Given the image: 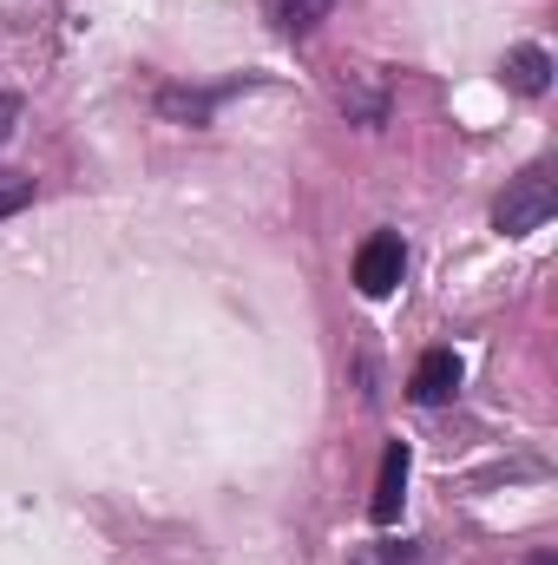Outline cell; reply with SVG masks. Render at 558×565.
Here are the masks:
<instances>
[{"label": "cell", "instance_id": "8992f818", "mask_svg": "<svg viewBox=\"0 0 558 565\" xmlns=\"http://www.w3.org/2000/svg\"><path fill=\"white\" fill-rule=\"evenodd\" d=\"M506 86L526 93V99H539V93L552 86V53H546V46H513V53H506Z\"/></svg>", "mask_w": 558, "mask_h": 565}, {"label": "cell", "instance_id": "30bf717a", "mask_svg": "<svg viewBox=\"0 0 558 565\" xmlns=\"http://www.w3.org/2000/svg\"><path fill=\"white\" fill-rule=\"evenodd\" d=\"M526 565H558V553H539V559H526Z\"/></svg>", "mask_w": 558, "mask_h": 565}, {"label": "cell", "instance_id": "6da1fadb", "mask_svg": "<svg viewBox=\"0 0 558 565\" xmlns=\"http://www.w3.org/2000/svg\"><path fill=\"white\" fill-rule=\"evenodd\" d=\"M552 211H558V178H552V164L539 158V164H526V171L506 184V198L493 204V231L526 237V231H539Z\"/></svg>", "mask_w": 558, "mask_h": 565}, {"label": "cell", "instance_id": "ba28073f", "mask_svg": "<svg viewBox=\"0 0 558 565\" xmlns=\"http://www.w3.org/2000/svg\"><path fill=\"white\" fill-rule=\"evenodd\" d=\"M33 204V178H20V171H0V217H20Z\"/></svg>", "mask_w": 558, "mask_h": 565}, {"label": "cell", "instance_id": "3957f363", "mask_svg": "<svg viewBox=\"0 0 558 565\" xmlns=\"http://www.w3.org/2000/svg\"><path fill=\"white\" fill-rule=\"evenodd\" d=\"M401 500H408V440H388V447H382V473H375L368 520H375V526H395V520H401Z\"/></svg>", "mask_w": 558, "mask_h": 565}, {"label": "cell", "instance_id": "277c9868", "mask_svg": "<svg viewBox=\"0 0 558 565\" xmlns=\"http://www.w3.org/2000/svg\"><path fill=\"white\" fill-rule=\"evenodd\" d=\"M408 395H415L420 408H447V402L460 395V355H453V349H427V355L415 362Z\"/></svg>", "mask_w": 558, "mask_h": 565}, {"label": "cell", "instance_id": "7a4b0ae2", "mask_svg": "<svg viewBox=\"0 0 558 565\" xmlns=\"http://www.w3.org/2000/svg\"><path fill=\"white\" fill-rule=\"evenodd\" d=\"M401 277H408V244H401L395 231H375V237L355 250V289L382 302V296L401 289Z\"/></svg>", "mask_w": 558, "mask_h": 565}, {"label": "cell", "instance_id": "9c48e42d", "mask_svg": "<svg viewBox=\"0 0 558 565\" xmlns=\"http://www.w3.org/2000/svg\"><path fill=\"white\" fill-rule=\"evenodd\" d=\"M13 119H20V99H13V93H0V139H13Z\"/></svg>", "mask_w": 558, "mask_h": 565}, {"label": "cell", "instance_id": "52a82bcc", "mask_svg": "<svg viewBox=\"0 0 558 565\" xmlns=\"http://www.w3.org/2000/svg\"><path fill=\"white\" fill-rule=\"evenodd\" d=\"M264 7H270V20H277L282 33H296V40L315 33V26L335 13V0H264Z\"/></svg>", "mask_w": 558, "mask_h": 565}, {"label": "cell", "instance_id": "5b68a950", "mask_svg": "<svg viewBox=\"0 0 558 565\" xmlns=\"http://www.w3.org/2000/svg\"><path fill=\"white\" fill-rule=\"evenodd\" d=\"M230 93H244V79H230V86H217V93L164 86V93H158V113H164V119H184V126H204V119H211V113H217V106H224Z\"/></svg>", "mask_w": 558, "mask_h": 565}]
</instances>
